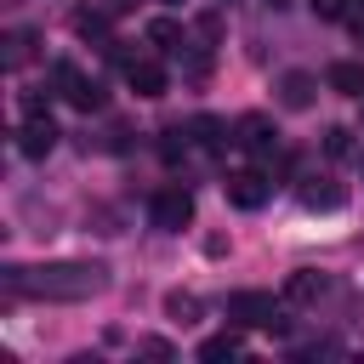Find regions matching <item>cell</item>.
<instances>
[{
  "instance_id": "obj_2",
  "label": "cell",
  "mask_w": 364,
  "mask_h": 364,
  "mask_svg": "<svg viewBox=\"0 0 364 364\" xmlns=\"http://www.w3.org/2000/svg\"><path fill=\"white\" fill-rule=\"evenodd\" d=\"M51 85H57V97L68 102V108H80V114H97L108 97H102V85L91 80V74H80V63H51Z\"/></svg>"
},
{
  "instance_id": "obj_18",
  "label": "cell",
  "mask_w": 364,
  "mask_h": 364,
  "mask_svg": "<svg viewBox=\"0 0 364 364\" xmlns=\"http://www.w3.org/2000/svg\"><path fill=\"white\" fill-rule=\"evenodd\" d=\"M324 154H330V159H347V154H353V131H347V125H330V131H324Z\"/></svg>"
},
{
  "instance_id": "obj_21",
  "label": "cell",
  "mask_w": 364,
  "mask_h": 364,
  "mask_svg": "<svg viewBox=\"0 0 364 364\" xmlns=\"http://www.w3.org/2000/svg\"><path fill=\"white\" fill-rule=\"evenodd\" d=\"M307 6H313V17H324V23H330V17H347V0H307Z\"/></svg>"
},
{
  "instance_id": "obj_17",
  "label": "cell",
  "mask_w": 364,
  "mask_h": 364,
  "mask_svg": "<svg viewBox=\"0 0 364 364\" xmlns=\"http://www.w3.org/2000/svg\"><path fill=\"white\" fill-rule=\"evenodd\" d=\"M233 353H239V336H233V330H228V336H210V341L199 347V358H205V364H216V358H233Z\"/></svg>"
},
{
  "instance_id": "obj_7",
  "label": "cell",
  "mask_w": 364,
  "mask_h": 364,
  "mask_svg": "<svg viewBox=\"0 0 364 364\" xmlns=\"http://www.w3.org/2000/svg\"><path fill=\"white\" fill-rule=\"evenodd\" d=\"M125 80H131V91H136V97H165V68H159V63H148V57L125 63Z\"/></svg>"
},
{
  "instance_id": "obj_13",
  "label": "cell",
  "mask_w": 364,
  "mask_h": 364,
  "mask_svg": "<svg viewBox=\"0 0 364 364\" xmlns=\"http://www.w3.org/2000/svg\"><path fill=\"white\" fill-rule=\"evenodd\" d=\"M199 313H205V301H199L193 290H171V296H165V318H171V324H199Z\"/></svg>"
},
{
  "instance_id": "obj_5",
  "label": "cell",
  "mask_w": 364,
  "mask_h": 364,
  "mask_svg": "<svg viewBox=\"0 0 364 364\" xmlns=\"http://www.w3.org/2000/svg\"><path fill=\"white\" fill-rule=\"evenodd\" d=\"M51 148H57V125H51V114H23L17 154H28V159H46Z\"/></svg>"
},
{
  "instance_id": "obj_24",
  "label": "cell",
  "mask_w": 364,
  "mask_h": 364,
  "mask_svg": "<svg viewBox=\"0 0 364 364\" xmlns=\"http://www.w3.org/2000/svg\"><path fill=\"white\" fill-rule=\"evenodd\" d=\"M358 11H364V0H358Z\"/></svg>"
},
{
  "instance_id": "obj_4",
  "label": "cell",
  "mask_w": 364,
  "mask_h": 364,
  "mask_svg": "<svg viewBox=\"0 0 364 364\" xmlns=\"http://www.w3.org/2000/svg\"><path fill=\"white\" fill-rule=\"evenodd\" d=\"M228 318L256 324V330H284V324H290V318L273 307V296H262V290H239V296H228Z\"/></svg>"
},
{
  "instance_id": "obj_8",
  "label": "cell",
  "mask_w": 364,
  "mask_h": 364,
  "mask_svg": "<svg viewBox=\"0 0 364 364\" xmlns=\"http://www.w3.org/2000/svg\"><path fill=\"white\" fill-rule=\"evenodd\" d=\"M313 97H318V80H313V74L290 68V74L279 80V102H284V108H313Z\"/></svg>"
},
{
  "instance_id": "obj_10",
  "label": "cell",
  "mask_w": 364,
  "mask_h": 364,
  "mask_svg": "<svg viewBox=\"0 0 364 364\" xmlns=\"http://www.w3.org/2000/svg\"><path fill=\"white\" fill-rule=\"evenodd\" d=\"M301 205H307V210H341V205H347V188L313 176V182H301Z\"/></svg>"
},
{
  "instance_id": "obj_22",
  "label": "cell",
  "mask_w": 364,
  "mask_h": 364,
  "mask_svg": "<svg viewBox=\"0 0 364 364\" xmlns=\"http://www.w3.org/2000/svg\"><path fill=\"white\" fill-rule=\"evenodd\" d=\"M136 353H148V358H171V341H159V336H148V341H136Z\"/></svg>"
},
{
  "instance_id": "obj_14",
  "label": "cell",
  "mask_w": 364,
  "mask_h": 364,
  "mask_svg": "<svg viewBox=\"0 0 364 364\" xmlns=\"http://www.w3.org/2000/svg\"><path fill=\"white\" fill-rule=\"evenodd\" d=\"M330 91H341V97H364V63H330Z\"/></svg>"
},
{
  "instance_id": "obj_15",
  "label": "cell",
  "mask_w": 364,
  "mask_h": 364,
  "mask_svg": "<svg viewBox=\"0 0 364 364\" xmlns=\"http://www.w3.org/2000/svg\"><path fill=\"white\" fill-rule=\"evenodd\" d=\"M159 136H165V142H159V154H165V165H176V159H182V154L193 148V131H188V125H165Z\"/></svg>"
},
{
  "instance_id": "obj_20",
  "label": "cell",
  "mask_w": 364,
  "mask_h": 364,
  "mask_svg": "<svg viewBox=\"0 0 364 364\" xmlns=\"http://www.w3.org/2000/svg\"><path fill=\"white\" fill-rule=\"evenodd\" d=\"M28 46H34V34H23V28H17V34H11V46H6V68H23V63H28Z\"/></svg>"
},
{
  "instance_id": "obj_9",
  "label": "cell",
  "mask_w": 364,
  "mask_h": 364,
  "mask_svg": "<svg viewBox=\"0 0 364 364\" xmlns=\"http://www.w3.org/2000/svg\"><path fill=\"white\" fill-rule=\"evenodd\" d=\"M239 148H250V154H273V148H279V131H273L262 114H245V119H239Z\"/></svg>"
},
{
  "instance_id": "obj_6",
  "label": "cell",
  "mask_w": 364,
  "mask_h": 364,
  "mask_svg": "<svg viewBox=\"0 0 364 364\" xmlns=\"http://www.w3.org/2000/svg\"><path fill=\"white\" fill-rule=\"evenodd\" d=\"M222 188H228V205H239V210H256V205H267V193H273V182H267L262 171H233Z\"/></svg>"
},
{
  "instance_id": "obj_23",
  "label": "cell",
  "mask_w": 364,
  "mask_h": 364,
  "mask_svg": "<svg viewBox=\"0 0 364 364\" xmlns=\"http://www.w3.org/2000/svg\"><path fill=\"white\" fill-rule=\"evenodd\" d=\"M267 6H290V0H267Z\"/></svg>"
},
{
  "instance_id": "obj_1",
  "label": "cell",
  "mask_w": 364,
  "mask_h": 364,
  "mask_svg": "<svg viewBox=\"0 0 364 364\" xmlns=\"http://www.w3.org/2000/svg\"><path fill=\"white\" fill-rule=\"evenodd\" d=\"M102 284H108L102 262H51V267L28 273V296H40V301H85Z\"/></svg>"
},
{
  "instance_id": "obj_3",
  "label": "cell",
  "mask_w": 364,
  "mask_h": 364,
  "mask_svg": "<svg viewBox=\"0 0 364 364\" xmlns=\"http://www.w3.org/2000/svg\"><path fill=\"white\" fill-rule=\"evenodd\" d=\"M148 216H154L159 233H182V228L193 222V193H188V188H159V193L148 199Z\"/></svg>"
},
{
  "instance_id": "obj_12",
  "label": "cell",
  "mask_w": 364,
  "mask_h": 364,
  "mask_svg": "<svg viewBox=\"0 0 364 364\" xmlns=\"http://www.w3.org/2000/svg\"><path fill=\"white\" fill-rule=\"evenodd\" d=\"M148 46H154V51H182L188 34H182L176 17H154V23H148Z\"/></svg>"
},
{
  "instance_id": "obj_16",
  "label": "cell",
  "mask_w": 364,
  "mask_h": 364,
  "mask_svg": "<svg viewBox=\"0 0 364 364\" xmlns=\"http://www.w3.org/2000/svg\"><path fill=\"white\" fill-rule=\"evenodd\" d=\"M188 131H193V142H199V148H222V142H228V125H222V119H210V114H199Z\"/></svg>"
},
{
  "instance_id": "obj_19",
  "label": "cell",
  "mask_w": 364,
  "mask_h": 364,
  "mask_svg": "<svg viewBox=\"0 0 364 364\" xmlns=\"http://www.w3.org/2000/svg\"><path fill=\"white\" fill-rule=\"evenodd\" d=\"M74 28H80L85 40H102V34H108V17H102V11H80V17H74Z\"/></svg>"
},
{
  "instance_id": "obj_11",
  "label": "cell",
  "mask_w": 364,
  "mask_h": 364,
  "mask_svg": "<svg viewBox=\"0 0 364 364\" xmlns=\"http://www.w3.org/2000/svg\"><path fill=\"white\" fill-rule=\"evenodd\" d=\"M324 290H330V279L313 273V267H296V273L284 279V296H290V301H318Z\"/></svg>"
}]
</instances>
